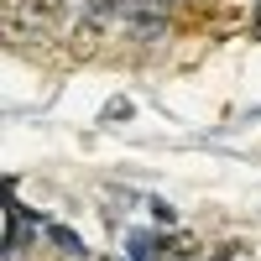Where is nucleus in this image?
Returning a JSON list of instances; mask_svg holds the SVG:
<instances>
[{
  "instance_id": "f03ea898",
  "label": "nucleus",
  "mask_w": 261,
  "mask_h": 261,
  "mask_svg": "<svg viewBox=\"0 0 261 261\" xmlns=\"http://www.w3.org/2000/svg\"><path fill=\"white\" fill-rule=\"evenodd\" d=\"M105 47V27H99V16H84L79 27L68 32V63H94Z\"/></svg>"
},
{
  "instance_id": "f257e3e1",
  "label": "nucleus",
  "mask_w": 261,
  "mask_h": 261,
  "mask_svg": "<svg viewBox=\"0 0 261 261\" xmlns=\"http://www.w3.org/2000/svg\"><path fill=\"white\" fill-rule=\"evenodd\" d=\"M63 0H6V42H37L58 27Z\"/></svg>"
}]
</instances>
